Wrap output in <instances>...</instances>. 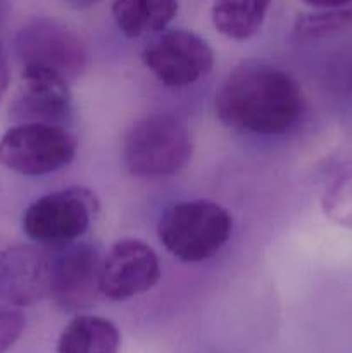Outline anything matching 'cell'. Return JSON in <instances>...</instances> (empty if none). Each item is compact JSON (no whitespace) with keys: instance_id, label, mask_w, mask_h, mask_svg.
<instances>
[{"instance_id":"ac0fdd59","label":"cell","mask_w":352,"mask_h":353,"mask_svg":"<svg viewBox=\"0 0 352 353\" xmlns=\"http://www.w3.org/2000/svg\"><path fill=\"white\" fill-rule=\"evenodd\" d=\"M307 6L317 7V9H340V7L351 6L352 0H302Z\"/></svg>"},{"instance_id":"30bf717a","label":"cell","mask_w":352,"mask_h":353,"mask_svg":"<svg viewBox=\"0 0 352 353\" xmlns=\"http://www.w3.org/2000/svg\"><path fill=\"white\" fill-rule=\"evenodd\" d=\"M23 86L10 105L17 123L61 124L71 114L69 83L43 68H23Z\"/></svg>"},{"instance_id":"9a60e30c","label":"cell","mask_w":352,"mask_h":353,"mask_svg":"<svg viewBox=\"0 0 352 353\" xmlns=\"http://www.w3.org/2000/svg\"><path fill=\"white\" fill-rule=\"evenodd\" d=\"M352 28V3L340 9H326L323 12L304 14L295 23L299 38H323Z\"/></svg>"},{"instance_id":"6da1fadb","label":"cell","mask_w":352,"mask_h":353,"mask_svg":"<svg viewBox=\"0 0 352 353\" xmlns=\"http://www.w3.org/2000/svg\"><path fill=\"white\" fill-rule=\"evenodd\" d=\"M224 126L252 134H282L292 130L306 109L297 79L271 62L248 59L221 83L214 99Z\"/></svg>"},{"instance_id":"8fae6325","label":"cell","mask_w":352,"mask_h":353,"mask_svg":"<svg viewBox=\"0 0 352 353\" xmlns=\"http://www.w3.org/2000/svg\"><path fill=\"white\" fill-rule=\"evenodd\" d=\"M50 262L30 245H14L0 254V296L28 307L48 295Z\"/></svg>"},{"instance_id":"277c9868","label":"cell","mask_w":352,"mask_h":353,"mask_svg":"<svg viewBox=\"0 0 352 353\" xmlns=\"http://www.w3.org/2000/svg\"><path fill=\"white\" fill-rule=\"evenodd\" d=\"M78 140L62 124L17 123L0 138V164L23 176H45L75 159Z\"/></svg>"},{"instance_id":"5bb4252c","label":"cell","mask_w":352,"mask_h":353,"mask_svg":"<svg viewBox=\"0 0 352 353\" xmlns=\"http://www.w3.org/2000/svg\"><path fill=\"white\" fill-rule=\"evenodd\" d=\"M271 0H214L211 19L223 37L245 41L261 30Z\"/></svg>"},{"instance_id":"4fadbf2b","label":"cell","mask_w":352,"mask_h":353,"mask_svg":"<svg viewBox=\"0 0 352 353\" xmlns=\"http://www.w3.org/2000/svg\"><path fill=\"white\" fill-rule=\"evenodd\" d=\"M116 324L99 316H76L62 330L55 353H119Z\"/></svg>"},{"instance_id":"7c38bea8","label":"cell","mask_w":352,"mask_h":353,"mask_svg":"<svg viewBox=\"0 0 352 353\" xmlns=\"http://www.w3.org/2000/svg\"><path fill=\"white\" fill-rule=\"evenodd\" d=\"M178 12V0H114L113 17L128 38L161 33Z\"/></svg>"},{"instance_id":"52a82bcc","label":"cell","mask_w":352,"mask_h":353,"mask_svg":"<svg viewBox=\"0 0 352 353\" xmlns=\"http://www.w3.org/2000/svg\"><path fill=\"white\" fill-rule=\"evenodd\" d=\"M148 71L169 88H183L209 74L214 52L200 34L188 30L162 31L141 52Z\"/></svg>"},{"instance_id":"3957f363","label":"cell","mask_w":352,"mask_h":353,"mask_svg":"<svg viewBox=\"0 0 352 353\" xmlns=\"http://www.w3.org/2000/svg\"><path fill=\"white\" fill-rule=\"evenodd\" d=\"M233 219L219 203L186 200L161 216L157 234L166 250L182 262H204L214 257L230 240Z\"/></svg>"},{"instance_id":"ffe728a7","label":"cell","mask_w":352,"mask_h":353,"mask_svg":"<svg viewBox=\"0 0 352 353\" xmlns=\"http://www.w3.org/2000/svg\"><path fill=\"white\" fill-rule=\"evenodd\" d=\"M10 14V0H0V28L6 24Z\"/></svg>"},{"instance_id":"44dd1931","label":"cell","mask_w":352,"mask_h":353,"mask_svg":"<svg viewBox=\"0 0 352 353\" xmlns=\"http://www.w3.org/2000/svg\"><path fill=\"white\" fill-rule=\"evenodd\" d=\"M68 2L71 3L72 7H76V9H88V7L95 6L100 0H68Z\"/></svg>"},{"instance_id":"d6986e66","label":"cell","mask_w":352,"mask_h":353,"mask_svg":"<svg viewBox=\"0 0 352 353\" xmlns=\"http://www.w3.org/2000/svg\"><path fill=\"white\" fill-rule=\"evenodd\" d=\"M7 85H9V68H7V59L0 45V100H2L3 93H6Z\"/></svg>"},{"instance_id":"e0dca14e","label":"cell","mask_w":352,"mask_h":353,"mask_svg":"<svg viewBox=\"0 0 352 353\" xmlns=\"http://www.w3.org/2000/svg\"><path fill=\"white\" fill-rule=\"evenodd\" d=\"M26 319L16 310L0 309V353H6L23 334Z\"/></svg>"},{"instance_id":"8992f818","label":"cell","mask_w":352,"mask_h":353,"mask_svg":"<svg viewBox=\"0 0 352 353\" xmlns=\"http://www.w3.org/2000/svg\"><path fill=\"white\" fill-rule=\"evenodd\" d=\"M14 50L23 68L57 72L71 85L85 71L86 50L81 38L55 19L30 21L14 38Z\"/></svg>"},{"instance_id":"ba28073f","label":"cell","mask_w":352,"mask_h":353,"mask_svg":"<svg viewBox=\"0 0 352 353\" xmlns=\"http://www.w3.org/2000/svg\"><path fill=\"white\" fill-rule=\"evenodd\" d=\"M161 262L147 243L133 238L110 247L100 264V293L113 302L133 299L155 286Z\"/></svg>"},{"instance_id":"9c48e42d","label":"cell","mask_w":352,"mask_h":353,"mask_svg":"<svg viewBox=\"0 0 352 353\" xmlns=\"http://www.w3.org/2000/svg\"><path fill=\"white\" fill-rule=\"evenodd\" d=\"M99 248L90 243H78L62 252L50 262L48 296L59 309L79 312L93 307L100 293Z\"/></svg>"},{"instance_id":"2e32d148","label":"cell","mask_w":352,"mask_h":353,"mask_svg":"<svg viewBox=\"0 0 352 353\" xmlns=\"http://www.w3.org/2000/svg\"><path fill=\"white\" fill-rule=\"evenodd\" d=\"M323 212L340 226L352 228V171L340 176L323 196Z\"/></svg>"},{"instance_id":"5b68a950","label":"cell","mask_w":352,"mask_h":353,"mask_svg":"<svg viewBox=\"0 0 352 353\" xmlns=\"http://www.w3.org/2000/svg\"><path fill=\"white\" fill-rule=\"evenodd\" d=\"M97 212L95 193L83 186H71L35 200L23 214V230L40 243H66L81 236Z\"/></svg>"},{"instance_id":"7a4b0ae2","label":"cell","mask_w":352,"mask_h":353,"mask_svg":"<svg viewBox=\"0 0 352 353\" xmlns=\"http://www.w3.org/2000/svg\"><path fill=\"white\" fill-rule=\"evenodd\" d=\"M192 152L188 126L173 114L157 112L141 117L128 130L123 162L137 178H166L182 171Z\"/></svg>"}]
</instances>
